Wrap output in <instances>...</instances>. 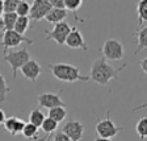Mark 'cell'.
Masks as SVG:
<instances>
[{"instance_id": "6da1fadb", "label": "cell", "mask_w": 147, "mask_h": 141, "mask_svg": "<svg viewBox=\"0 0 147 141\" xmlns=\"http://www.w3.org/2000/svg\"><path fill=\"white\" fill-rule=\"evenodd\" d=\"M126 67V63H123L121 67H113L107 62L104 57H100L98 59L93 61L89 71V79L100 86H108L110 80L118 79V73Z\"/></svg>"}, {"instance_id": "7a4b0ae2", "label": "cell", "mask_w": 147, "mask_h": 141, "mask_svg": "<svg viewBox=\"0 0 147 141\" xmlns=\"http://www.w3.org/2000/svg\"><path fill=\"white\" fill-rule=\"evenodd\" d=\"M47 67L50 69L51 74L58 80L67 83H75L78 80L80 82H87L89 80V77L82 75L79 67L74 66V65L66 63V62H58V63H49Z\"/></svg>"}, {"instance_id": "3957f363", "label": "cell", "mask_w": 147, "mask_h": 141, "mask_svg": "<svg viewBox=\"0 0 147 141\" xmlns=\"http://www.w3.org/2000/svg\"><path fill=\"white\" fill-rule=\"evenodd\" d=\"M30 59V53L28 52L26 48H22L20 50H15V52H7L4 54V61L11 66L12 69V77L16 79L17 77V71Z\"/></svg>"}, {"instance_id": "277c9868", "label": "cell", "mask_w": 147, "mask_h": 141, "mask_svg": "<svg viewBox=\"0 0 147 141\" xmlns=\"http://www.w3.org/2000/svg\"><path fill=\"white\" fill-rule=\"evenodd\" d=\"M123 131V127H118L112 121L109 116V112L107 114V117L102 120L97 119L96 121V133L98 135V137L102 138H113L118 135L119 132Z\"/></svg>"}, {"instance_id": "5b68a950", "label": "cell", "mask_w": 147, "mask_h": 141, "mask_svg": "<svg viewBox=\"0 0 147 141\" xmlns=\"http://www.w3.org/2000/svg\"><path fill=\"white\" fill-rule=\"evenodd\" d=\"M101 53H102V57L105 59H109V61H119L125 55L122 44L116 38H109L105 41L102 48H101Z\"/></svg>"}, {"instance_id": "8992f818", "label": "cell", "mask_w": 147, "mask_h": 141, "mask_svg": "<svg viewBox=\"0 0 147 141\" xmlns=\"http://www.w3.org/2000/svg\"><path fill=\"white\" fill-rule=\"evenodd\" d=\"M1 46H3L4 53L8 52V49H13V48H17L20 44L26 42L28 45H33V40L28 38V37L22 36V34H18L17 32L15 31H7L1 34Z\"/></svg>"}, {"instance_id": "52a82bcc", "label": "cell", "mask_w": 147, "mask_h": 141, "mask_svg": "<svg viewBox=\"0 0 147 141\" xmlns=\"http://www.w3.org/2000/svg\"><path fill=\"white\" fill-rule=\"evenodd\" d=\"M71 31V27L67 24L66 21H62V22H58L55 24L54 28L51 31L49 29H45V34H46V40H53L58 45H64L66 42V38H67L68 33Z\"/></svg>"}, {"instance_id": "ba28073f", "label": "cell", "mask_w": 147, "mask_h": 141, "mask_svg": "<svg viewBox=\"0 0 147 141\" xmlns=\"http://www.w3.org/2000/svg\"><path fill=\"white\" fill-rule=\"evenodd\" d=\"M51 11L49 0H34L30 4V12H29V20L33 21V25L46 17V15Z\"/></svg>"}, {"instance_id": "9c48e42d", "label": "cell", "mask_w": 147, "mask_h": 141, "mask_svg": "<svg viewBox=\"0 0 147 141\" xmlns=\"http://www.w3.org/2000/svg\"><path fill=\"white\" fill-rule=\"evenodd\" d=\"M61 94L62 91L57 92V94H54V92H43L37 98L38 104L43 108H47V110L54 107H66L67 103L63 101V99L61 98Z\"/></svg>"}, {"instance_id": "30bf717a", "label": "cell", "mask_w": 147, "mask_h": 141, "mask_svg": "<svg viewBox=\"0 0 147 141\" xmlns=\"http://www.w3.org/2000/svg\"><path fill=\"white\" fill-rule=\"evenodd\" d=\"M64 45H67L71 49H80V50H84V52H88V45H87L86 40L83 38L82 32L78 29V27L71 28Z\"/></svg>"}, {"instance_id": "8fae6325", "label": "cell", "mask_w": 147, "mask_h": 141, "mask_svg": "<svg viewBox=\"0 0 147 141\" xmlns=\"http://www.w3.org/2000/svg\"><path fill=\"white\" fill-rule=\"evenodd\" d=\"M62 132L71 141H80L84 135V124L78 121V120H70L64 124Z\"/></svg>"}, {"instance_id": "7c38bea8", "label": "cell", "mask_w": 147, "mask_h": 141, "mask_svg": "<svg viewBox=\"0 0 147 141\" xmlns=\"http://www.w3.org/2000/svg\"><path fill=\"white\" fill-rule=\"evenodd\" d=\"M20 70H21L22 75H24L26 79H29L33 83L40 78L41 73H42V69H41L40 63L37 61H34V59H29Z\"/></svg>"}, {"instance_id": "4fadbf2b", "label": "cell", "mask_w": 147, "mask_h": 141, "mask_svg": "<svg viewBox=\"0 0 147 141\" xmlns=\"http://www.w3.org/2000/svg\"><path fill=\"white\" fill-rule=\"evenodd\" d=\"M3 125L7 132H9L12 136H16L22 132L25 121L17 116H11V117H5V121L3 123Z\"/></svg>"}, {"instance_id": "5bb4252c", "label": "cell", "mask_w": 147, "mask_h": 141, "mask_svg": "<svg viewBox=\"0 0 147 141\" xmlns=\"http://www.w3.org/2000/svg\"><path fill=\"white\" fill-rule=\"evenodd\" d=\"M135 37H137V48L134 50V54L137 55L142 50L147 49V25L142 27L141 29H138Z\"/></svg>"}, {"instance_id": "9a60e30c", "label": "cell", "mask_w": 147, "mask_h": 141, "mask_svg": "<svg viewBox=\"0 0 147 141\" xmlns=\"http://www.w3.org/2000/svg\"><path fill=\"white\" fill-rule=\"evenodd\" d=\"M67 17V11L66 9H57V8H51L47 15H46V21L50 22V24L55 25L58 22H62L64 18Z\"/></svg>"}, {"instance_id": "2e32d148", "label": "cell", "mask_w": 147, "mask_h": 141, "mask_svg": "<svg viewBox=\"0 0 147 141\" xmlns=\"http://www.w3.org/2000/svg\"><path fill=\"white\" fill-rule=\"evenodd\" d=\"M137 13H138V24L137 31L144 27V22L147 21V0H141L137 4Z\"/></svg>"}, {"instance_id": "e0dca14e", "label": "cell", "mask_w": 147, "mask_h": 141, "mask_svg": "<svg viewBox=\"0 0 147 141\" xmlns=\"http://www.w3.org/2000/svg\"><path fill=\"white\" fill-rule=\"evenodd\" d=\"M82 5H83L82 0H64V9H66V11H71V12H74L75 20L79 21V22H84V20L78 16V11H79V8Z\"/></svg>"}, {"instance_id": "ac0fdd59", "label": "cell", "mask_w": 147, "mask_h": 141, "mask_svg": "<svg viewBox=\"0 0 147 141\" xmlns=\"http://www.w3.org/2000/svg\"><path fill=\"white\" fill-rule=\"evenodd\" d=\"M49 117L53 119L57 123H61L63 121L66 117H67V110L66 107H54L49 110Z\"/></svg>"}, {"instance_id": "d6986e66", "label": "cell", "mask_w": 147, "mask_h": 141, "mask_svg": "<svg viewBox=\"0 0 147 141\" xmlns=\"http://www.w3.org/2000/svg\"><path fill=\"white\" fill-rule=\"evenodd\" d=\"M21 133L28 140H37V138H38V127L33 125V124H30V123H25Z\"/></svg>"}, {"instance_id": "ffe728a7", "label": "cell", "mask_w": 147, "mask_h": 141, "mask_svg": "<svg viewBox=\"0 0 147 141\" xmlns=\"http://www.w3.org/2000/svg\"><path fill=\"white\" fill-rule=\"evenodd\" d=\"M30 27V20L29 17H18L17 16V20H16V24H15V28H13V31L17 32L18 34H22L29 29Z\"/></svg>"}, {"instance_id": "44dd1931", "label": "cell", "mask_w": 147, "mask_h": 141, "mask_svg": "<svg viewBox=\"0 0 147 141\" xmlns=\"http://www.w3.org/2000/svg\"><path fill=\"white\" fill-rule=\"evenodd\" d=\"M45 117L46 116L43 115V112L40 110V108H34L30 114H29V123L40 128L41 124H42V121L45 120Z\"/></svg>"}, {"instance_id": "7402d4cb", "label": "cell", "mask_w": 147, "mask_h": 141, "mask_svg": "<svg viewBox=\"0 0 147 141\" xmlns=\"http://www.w3.org/2000/svg\"><path fill=\"white\" fill-rule=\"evenodd\" d=\"M41 128H42V131L46 135H53V132H55V131L58 129V123L47 116V117H45V120L42 121Z\"/></svg>"}, {"instance_id": "603a6c76", "label": "cell", "mask_w": 147, "mask_h": 141, "mask_svg": "<svg viewBox=\"0 0 147 141\" xmlns=\"http://www.w3.org/2000/svg\"><path fill=\"white\" fill-rule=\"evenodd\" d=\"M1 20H3L4 27H5V32L7 31H13L15 24H16V20H17V15H16V13H3Z\"/></svg>"}, {"instance_id": "cb8c5ba5", "label": "cell", "mask_w": 147, "mask_h": 141, "mask_svg": "<svg viewBox=\"0 0 147 141\" xmlns=\"http://www.w3.org/2000/svg\"><path fill=\"white\" fill-rule=\"evenodd\" d=\"M29 12H30V3L29 1H25V0H21L18 1L17 8H16V15L18 17H28L29 16Z\"/></svg>"}, {"instance_id": "d4e9b609", "label": "cell", "mask_w": 147, "mask_h": 141, "mask_svg": "<svg viewBox=\"0 0 147 141\" xmlns=\"http://www.w3.org/2000/svg\"><path fill=\"white\" fill-rule=\"evenodd\" d=\"M9 92H11V87L7 84L5 78H4L3 75L0 74V103L5 101L7 95H8Z\"/></svg>"}, {"instance_id": "484cf974", "label": "cell", "mask_w": 147, "mask_h": 141, "mask_svg": "<svg viewBox=\"0 0 147 141\" xmlns=\"http://www.w3.org/2000/svg\"><path fill=\"white\" fill-rule=\"evenodd\" d=\"M135 131H137V133L139 135L141 140L146 138V136H147V119L146 117H142V119L138 121L137 125H135Z\"/></svg>"}, {"instance_id": "4316f807", "label": "cell", "mask_w": 147, "mask_h": 141, "mask_svg": "<svg viewBox=\"0 0 147 141\" xmlns=\"http://www.w3.org/2000/svg\"><path fill=\"white\" fill-rule=\"evenodd\" d=\"M18 0H4L3 1V13H15L17 8Z\"/></svg>"}, {"instance_id": "83f0119b", "label": "cell", "mask_w": 147, "mask_h": 141, "mask_svg": "<svg viewBox=\"0 0 147 141\" xmlns=\"http://www.w3.org/2000/svg\"><path fill=\"white\" fill-rule=\"evenodd\" d=\"M51 141H71V140L61 131V132L55 133V135L53 136V137H51Z\"/></svg>"}, {"instance_id": "f1b7e54d", "label": "cell", "mask_w": 147, "mask_h": 141, "mask_svg": "<svg viewBox=\"0 0 147 141\" xmlns=\"http://www.w3.org/2000/svg\"><path fill=\"white\" fill-rule=\"evenodd\" d=\"M51 8L64 9V0H49Z\"/></svg>"}, {"instance_id": "f546056e", "label": "cell", "mask_w": 147, "mask_h": 141, "mask_svg": "<svg viewBox=\"0 0 147 141\" xmlns=\"http://www.w3.org/2000/svg\"><path fill=\"white\" fill-rule=\"evenodd\" d=\"M139 65H141L142 73H143V74H147V57H144V58L142 59L141 62H139Z\"/></svg>"}, {"instance_id": "4dcf8cb0", "label": "cell", "mask_w": 147, "mask_h": 141, "mask_svg": "<svg viewBox=\"0 0 147 141\" xmlns=\"http://www.w3.org/2000/svg\"><path fill=\"white\" fill-rule=\"evenodd\" d=\"M4 121H5V112L0 108V125H1Z\"/></svg>"}, {"instance_id": "1f68e13d", "label": "cell", "mask_w": 147, "mask_h": 141, "mask_svg": "<svg viewBox=\"0 0 147 141\" xmlns=\"http://www.w3.org/2000/svg\"><path fill=\"white\" fill-rule=\"evenodd\" d=\"M5 32V27H4V22H3V20L0 18V36Z\"/></svg>"}, {"instance_id": "d6a6232c", "label": "cell", "mask_w": 147, "mask_h": 141, "mask_svg": "<svg viewBox=\"0 0 147 141\" xmlns=\"http://www.w3.org/2000/svg\"><path fill=\"white\" fill-rule=\"evenodd\" d=\"M95 141H113L112 138H102V137H97Z\"/></svg>"}, {"instance_id": "836d02e7", "label": "cell", "mask_w": 147, "mask_h": 141, "mask_svg": "<svg viewBox=\"0 0 147 141\" xmlns=\"http://www.w3.org/2000/svg\"><path fill=\"white\" fill-rule=\"evenodd\" d=\"M1 16H3V1L0 0V18H1Z\"/></svg>"}, {"instance_id": "e575fe53", "label": "cell", "mask_w": 147, "mask_h": 141, "mask_svg": "<svg viewBox=\"0 0 147 141\" xmlns=\"http://www.w3.org/2000/svg\"><path fill=\"white\" fill-rule=\"evenodd\" d=\"M51 137H53L51 135H46L45 138H43V141H51Z\"/></svg>"}, {"instance_id": "d590c367", "label": "cell", "mask_w": 147, "mask_h": 141, "mask_svg": "<svg viewBox=\"0 0 147 141\" xmlns=\"http://www.w3.org/2000/svg\"><path fill=\"white\" fill-rule=\"evenodd\" d=\"M43 138H45V137H43ZM43 138H42V140H38V141H43Z\"/></svg>"}, {"instance_id": "8d00e7d4", "label": "cell", "mask_w": 147, "mask_h": 141, "mask_svg": "<svg viewBox=\"0 0 147 141\" xmlns=\"http://www.w3.org/2000/svg\"><path fill=\"white\" fill-rule=\"evenodd\" d=\"M0 38H1V36H0Z\"/></svg>"}]
</instances>
